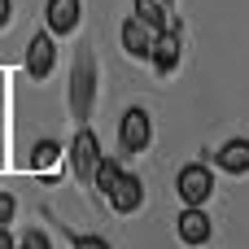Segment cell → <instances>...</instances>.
Returning a JSON list of instances; mask_svg holds the SVG:
<instances>
[{
    "mask_svg": "<svg viewBox=\"0 0 249 249\" xmlns=\"http://www.w3.org/2000/svg\"><path fill=\"white\" fill-rule=\"evenodd\" d=\"M9 18H13V0H0V31L9 26Z\"/></svg>",
    "mask_w": 249,
    "mask_h": 249,
    "instance_id": "18",
    "label": "cell"
},
{
    "mask_svg": "<svg viewBox=\"0 0 249 249\" xmlns=\"http://www.w3.org/2000/svg\"><path fill=\"white\" fill-rule=\"evenodd\" d=\"M96 162H101L96 131H92V127H79V131H74V140H70V166H74V175H79L83 184H92V175H96Z\"/></svg>",
    "mask_w": 249,
    "mask_h": 249,
    "instance_id": "4",
    "label": "cell"
},
{
    "mask_svg": "<svg viewBox=\"0 0 249 249\" xmlns=\"http://www.w3.org/2000/svg\"><path fill=\"white\" fill-rule=\"evenodd\" d=\"M175 193H179V201H184V206H201V201L214 193V175H210V166L188 162V166L175 175Z\"/></svg>",
    "mask_w": 249,
    "mask_h": 249,
    "instance_id": "3",
    "label": "cell"
},
{
    "mask_svg": "<svg viewBox=\"0 0 249 249\" xmlns=\"http://www.w3.org/2000/svg\"><path fill=\"white\" fill-rule=\"evenodd\" d=\"M53 66H57V44H53L48 31H35V39L26 44V74L31 79H48Z\"/></svg>",
    "mask_w": 249,
    "mask_h": 249,
    "instance_id": "6",
    "label": "cell"
},
{
    "mask_svg": "<svg viewBox=\"0 0 249 249\" xmlns=\"http://www.w3.org/2000/svg\"><path fill=\"white\" fill-rule=\"evenodd\" d=\"M179 48H184V44H179V31H175V26H171V31H158V35H153V53H149L153 70H158V74H171V70L179 66Z\"/></svg>",
    "mask_w": 249,
    "mask_h": 249,
    "instance_id": "7",
    "label": "cell"
},
{
    "mask_svg": "<svg viewBox=\"0 0 249 249\" xmlns=\"http://www.w3.org/2000/svg\"><path fill=\"white\" fill-rule=\"evenodd\" d=\"M123 48H127L131 57L144 61V57L153 53V31H149L140 18H127V22H123Z\"/></svg>",
    "mask_w": 249,
    "mask_h": 249,
    "instance_id": "10",
    "label": "cell"
},
{
    "mask_svg": "<svg viewBox=\"0 0 249 249\" xmlns=\"http://www.w3.org/2000/svg\"><path fill=\"white\" fill-rule=\"evenodd\" d=\"M118 144H123V153H144L153 144V118H149V109L131 105L118 118Z\"/></svg>",
    "mask_w": 249,
    "mask_h": 249,
    "instance_id": "2",
    "label": "cell"
},
{
    "mask_svg": "<svg viewBox=\"0 0 249 249\" xmlns=\"http://www.w3.org/2000/svg\"><path fill=\"white\" fill-rule=\"evenodd\" d=\"M13 210H18V201L9 197V193H0V223L9 228V219H13Z\"/></svg>",
    "mask_w": 249,
    "mask_h": 249,
    "instance_id": "17",
    "label": "cell"
},
{
    "mask_svg": "<svg viewBox=\"0 0 249 249\" xmlns=\"http://www.w3.org/2000/svg\"><path fill=\"white\" fill-rule=\"evenodd\" d=\"M74 241V249H114L109 241H101V236H70Z\"/></svg>",
    "mask_w": 249,
    "mask_h": 249,
    "instance_id": "16",
    "label": "cell"
},
{
    "mask_svg": "<svg viewBox=\"0 0 249 249\" xmlns=\"http://www.w3.org/2000/svg\"><path fill=\"white\" fill-rule=\"evenodd\" d=\"M153 35L158 31H171V9H166V0H136V9H131Z\"/></svg>",
    "mask_w": 249,
    "mask_h": 249,
    "instance_id": "12",
    "label": "cell"
},
{
    "mask_svg": "<svg viewBox=\"0 0 249 249\" xmlns=\"http://www.w3.org/2000/svg\"><path fill=\"white\" fill-rule=\"evenodd\" d=\"M114 179H118V162L101 153V162H96V175H92V184H96L101 193H109V188H114Z\"/></svg>",
    "mask_w": 249,
    "mask_h": 249,
    "instance_id": "14",
    "label": "cell"
},
{
    "mask_svg": "<svg viewBox=\"0 0 249 249\" xmlns=\"http://www.w3.org/2000/svg\"><path fill=\"white\" fill-rule=\"evenodd\" d=\"M18 249H53V241H48L44 232H26V236L18 241Z\"/></svg>",
    "mask_w": 249,
    "mask_h": 249,
    "instance_id": "15",
    "label": "cell"
},
{
    "mask_svg": "<svg viewBox=\"0 0 249 249\" xmlns=\"http://www.w3.org/2000/svg\"><path fill=\"white\" fill-rule=\"evenodd\" d=\"M92 101H96V57L79 48L74 74H70V114L83 123V118L92 114Z\"/></svg>",
    "mask_w": 249,
    "mask_h": 249,
    "instance_id": "1",
    "label": "cell"
},
{
    "mask_svg": "<svg viewBox=\"0 0 249 249\" xmlns=\"http://www.w3.org/2000/svg\"><path fill=\"white\" fill-rule=\"evenodd\" d=\"M57 162H61V144H57V140H39V144H35V153H31V166H35L39 175H48Z\"/></svg>",
    "mask_w": 249,
    "mask_h": 249,
    "instance_id": "13",
    "label": "cell"
},
{
    "mask_svg": "<svg viewBox=\"0 0 249 249\" xmlns=\"http://www.w3.org/2000/svg\"><path fill=\"white\" fill-rule=\"evenodd\" d=\"M214 162H219L228 175H245L249 171V140H228V144L214 153Z\"/></svg>",
    "mask_w": 249,
    "mask_h": 249,
    "instance_id": "11",
    "label": "cell"
},
{
    "mask_svg": "<svg viewBox=\"0 0 249 249\" xmlns=\"http://www.w3.org/2000/svg\"><path fill=\"white\" fill-rule=\"evenodd\" d=\"M44 18H48V31L53 35H70L79 26V18H83V0H48Z\"/></svg>",
    "mask_w": 249,
    "mask_h": 249,
    "instance_id": "9",
    "label": "cell"
},
{
    "mask_svg": "<svg viewBox=\"0 0 249 249\" xmlns=\"http://www.w3.org/2000/svg\"><path fill=\"white\" fill-rule=\"evenodd\" d=\"M175 223H179L175 232H179V241H184V245H206V241H210V232H214L201 206H184V214H179Z\"/></svg>",
    "mask_w": 249,
    "mask_h": 249,
    "instance_id": "8",
    "label": "cell"
},
{
    "mask_svg": "<svg viewBox=\"0 0 249 249\" xmlns=\"http://www.w3.org/2000/svg\"><path fill=\"white\" fill-rule=\"evenodd\" d=\"M0 249H13V232H9L4 223H0Z\"/></svg>",
    "mask_w": 249,
    "mask_h": 249,
    "instance_id": "19",
    "label": "cell"
},
{
    "mask_svg": "<svg viewBox=\"0 0 249 249\" xmlns=\"http://www.w3.org/2000/svg\"><path fill=\"white\" fill-rule=\"evenodd\" d=\"M105 201H109V210H114V214H136V210H140V201H144V184H140L136 175L118 171V179H114V188L105 193Z\"/></svg>",
    "mask_w": 249,
    "mask_h": 249,
    "instance_id": "5",
    "label": "cell"
}]
</instances>
